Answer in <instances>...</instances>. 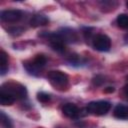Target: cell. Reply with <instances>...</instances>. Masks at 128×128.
Returning <instances> with one entry per match:
<instances>
[{
	"mask_svg": "<svg viewBox=\"0 0 128 128\" xmlns=\"http://www.w3.org/2000/svg\"><path fill=\"white\" fill-rule=\"evenodd\" d=\"M1 90H4L8 94H10L12 97L15 98V100L16 99H24L27 96V90H26L25 86H23L19 83H15V82H10V83H6V84L2 85Z\"/></svg>",
	"mask_w": 128,
	"mask_h": 128,
	"instance_id": "6da1fadb",
	"label": "cell"
},
{
	"mask_svg": "<svg viewBox=\"0 0 128 128\" xmlns=\"http://www.w3.org/2000/svg\"><path fill=\"white\" fill-rule=\"evenodd\" d=\"M110 108H111L110 102L104 101V100H100V101H92V102H90L87 105L86 110L90 114L101 116V115L106 114L110 110Z\"/></svg>",
	"mask_w": 128,
	"mask_h": 128,
	"instance_id": "7a4b0ae2",
	"label": "cell"
},
{
	"mask_svg": "<svg viewBox=\"0 0 128 128\" xmlns=\"http://www.w3.org/2000/svg\"><path fill=\"white\" fill-rule=\"evenodd\" d=\"M46 57L42 54H38L34 57V59L30 62H25L23 65L25 67V69L28 71L29 74L32 75H38V71L43 68L46 64Z\"/></svg>",
	"mask_w": 128,
	"mask_h": 128,
	"instance_id": "3957f363",
	"label": "cell"
},
{
	"mask_svg": "<svg viewBox=\"0 0 128 128\" xmlns=\"http://www.w3.org/2000/svg\"><path fill=\"white\" fill-rule=\"evenodd\" d=\"M50 82L57 87H66L68 84V76L62 71H50L47 75Z\"/></svg>",
	"mask_w": 128,
	"mask_h": 128,
	"instance_id": "277c9868",
	"label": "cell"
},
{
	"mask_svg": "<svg viewBox=\"0 0 128 128\" xmlns=\"http://www.w3.org/2000/svg\"><path fill=\"white\" fill-rule=\"evenodd\" d=\"M93 47L101 52L109 51L111 48V40L105 34H98L93 39Z\"/></svg>",
	"mask_w": 128,
	"mask_h": 128,
	"instance_id": "5b68a950",
	"label": "cell"
},
{
	"mask_svg": "<svg viewBox=\"0 0 128 128\" xmlns=\"http://www.w3.org/2000/svg\"><path fill=\"white\" fill-rule=\"evenodd\" d=\"M46 36L49 39L50 46L54 51L61 53L65 50V42L62 40V38L58 33H50V34L48 33L46 34Z\"/></svg>",
	"mask_w": 128,
	"mask_h": 128,
	"instance_id": "8992f818",
	"label": "cell"
},
{
	"mask_svg": "<svg viewBox=\"0 0 128 128\" xmlns=\"http://www.w3.org/2000/svg\"><path fill=\"white\" fill-rule=\"evenodd\" d=\"M1 20L4 22H17L22 17V12L17 9H11V10H4L0 14Z\"/></svg>",
	"mask_w": 128,
	"mask_h": 128,
	"instance_id": "52a82bcc",
	"label": "cell"
},
{
	"mask_svg": "<svg viewBox=\"0 0 128 128\" xmlns=\"http://www.w3.org/2000/svg\"><path fill=\"white\" fill-rule=\"evenodd\" d=\"M60 37L62 38V40L66 43H72V42H76L78 37H77V34L76 32L73 30V29H70V28H62L60 29L58 32H57Z\"/></svg>",
	"mask_w": 128,
	"mask_h": 128,
	"instance_id": "ba28073f",
	"label": "cell"
},
{
	"mask_svg": "<svg viewBox=\"0 0 128 128\" xmlns=\"http://www.w3.org/2000/svg\"><path fill=\"white\" fill-rule=\"evenodd\" d=\"M62 112L65 116H67L69 118H76L79 115V109L73 103H66L62 107Z\"/></svg>",
	"mask_w": 128,
	"mask_h": 128,
	"instance_id": "9c48e42d",
	"label": "cell"
},
{
	"mask_svg": "<svg viewBox=\"0 0 128 128\" xmlns=\"http://www.w3.org/2000/svg\"><path fill=\"white\" fill-rule=\"evenodd\" d=\"M49 22V19L44 16V15H40V14H37V15H34L31 20H30V25L32 27H39V26H44L46 24H48Z\"/></svg>",
	"mask_w": 128,
	"mask_h": 128,
	"instance_id": "30bf717a",
	"label": "cell"
},
{
	"mask_svg": "<svg viewBox=\"0 0 128 128\" xmlns=\"http://www.w3.org/2000/svg\"><path fill=\"white\" fill-rule=\"evenodd\" d=\"M114 116L118 119H128V106L118 104L114 108Z\"/></svg>",
	"mask_w": 128,
	"mask_h": 128,
	"instance_id": "8fae6325",
	"label": "cell"
},
{
	"mask_svg": "<svg viewBox=\"0 0 128 128\" xmlns=\"http://www.w3.org/2000/svg\"><path fill=\"white\" fill-rule=\"evenodd\" d=\"M15 101V98L12 97L10 94H8L7 92H5L4 90H1L0 89V103L4 106H9V105H12Z\"/></svg>",
	"mask_w": 128,
	"mask_h": 128,
	"instance_id": "7c38bea8",
	"label": "cell"
},
{
	"mask_svg": "<svg viewBox=\"0 0 128 128\" xmlns=\"http://www.w3.org/2000/svg\"><path fill=\"white\" fill-rule=\"evenodd\" d=\"M0 64H1V75H4L8 70V56L4 51H1Z\"/></svg>",
	"mask_w": 128,
	"mask_h": 128,
	"instance_id": "4fadbf2b",
	"label": "cell"
},
{
	"mask_svg": "<svg viewBox=\"0 0 128 128\" xmlns=\"http://www.w3.org/2000/svg\"><path fill=\"white\" fill-rule=\"evenodd\" d=\"M116 21H117V24H118V26L120 28L128 29V15L120 14V15H118Z\"/></svg>",
	"mask_w": 128,
	"mask_h": 128,
	"instance_id": "5bb4252c",
	"label": "cell"
},
{
	"mask_svg": "<svg viewBox=\"0 0 128 128\" xmlns=\"http://www.w3.org/2000/svg\"><path fill=\"white\" fill-rule=\"evenodd\" d=\"M1 124H2V126L4 127V128H12V122H11V120H10V118L3 112V111H1Z\"/></svg>",
	"mask_w": 128,
	"mask_h": 128,
	"instance_id": "9a60e30c",
	"label": "cell"
},
{
	"mask_svg": "<svg viewBox=\"0 0 128 128\" xmlns=\"http://www.w3.org/2000/svg\"><path fill=\"white\" fill-rule=\"evenodd\" d=\"M37 99H38V101H40V102H42V103H46V102L50 101L51 97H50L49 94H47V93H45V92H39V93L37 94Z\"/></svg>",
	"mask_w": 128,
	"mask_h": 128,
	"instance_id": "2e32d148",
	"label": "cell"
},
{
	"mask_svg": "<svg viewBox=\"0 0 128 128\" xmlns=\"http://www.w3.org/2000/svg\"><path fill=\"white\" fill-rule=\"evenodd\" d=\"M68 61H69L71 64L75 65V64H78V63H79L80 57H79V55H77V54H71V55L69 56V58H68Z\"/></svg>",
	"mask_w": 128,
	"mask_h": 128,
	"instance_id": "e0dca14e",
	"label": "cell"
},
{
	"mask_svg": "<svg viewBox=\"0 0 128 128\" xmlns=\"http://www.w3.org/2000/svg\"><path fill=\"white\" fill-rule=\"evenodd\" d=\"M103 83H104V78H103V76L97 75V76H95V77L93 78V84H94L95 86H100V85H102Z\"/></svg>",
	"mask_w": 128,
	"mask_h": 128,
	"instance_id": "ac0fdd59",
	"label": "cell"
},
{
	"mask_svg": "<svg viewBox=\"0 0 128 128\" xmlns=\"http://www.w3.org/2000/svg\"><path fill=\"white\" fill-rule=\"evenodd\" d=\"M104 92L105 93H112V92H114V88L113 87H107L104 89Z\"/></svg>",
	"mask_w": 128,
	"mask_h": 128,
	"instance_id": "d6986e66",
	"label": "cell"
},
{
	"mask_svg": "<svg viewBox=\"0 0 128 128\" xmlns=\"http://www.w3.org/2000/svg\"><path fill=\"white\" fill-rule=\"evenodd\" d=\"M124 93H125V95L128 96V84L124 86Z\"/></svg>",
	"mask_w": 128,
	"mask_h": 128,
	"instance_id": "ffe728a7",
	"label": "cell"
},
{
	"mask_svg": "<svg viewBox=\"0 0 128 128\" xmlns=\"http://www.w3.org/2000/svg\"><path fill=\"white\" fill-rule=\"evenodd\" d=\"M126 6H127V8H128V1L126 2Z\"/></svg>",
	"mask_w": 128,
	"mask_h": 128,
	"instance_id": "44dd1931",
	"label": "cell"
},
{
	"mask_svg": "<svg viewBox=\"0 0 128 128\" xmlns=\"http://www.w3.org/2000/svg\"><path fill=\"white\" fill-rule=\"evenodd\" d=\"M126 78H127V80H128V76H127V77H126Z\"/></svg>",
	"mask_w": 128,
	"mask_h": 128,
	"instance_id": "7402d4cb",
	"label": "cell"
}]
</instances>
